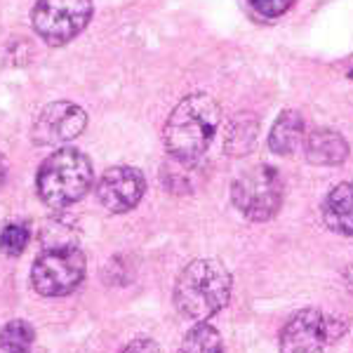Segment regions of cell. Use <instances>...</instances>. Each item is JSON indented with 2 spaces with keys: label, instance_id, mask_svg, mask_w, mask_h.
<instances>
[{
  "label": "cell",
  "instance_id": "7402d4cb",
  "mask_svg": "<svg viewBox=\"0 0 353 353\" xmlns=\"http://www.w3.org/2000/svg\"><path fill=\"white\" fill-rule=\"evenodd\" d=\"M0 353H31V349H17V346L0 344Z\"/></svg>",
  "mask_w": 353,
  "mask_h": 353
},
{
  "label": "cell",
  "instance_id": "cb8c5ba5",
  "mask_svg": "<svg viewBox=\"0 0 353 353\" xmlns=\"http://www.w3.org/2000/svg\"><path fill=\"white\" fill-rule=\"evenodd\" d=\"M351 81H353V71H351Z\"/></svg>",
  "mask_w": 353,
  "mask_h": 353
},
{
  "label": "cell",
  "instance_id": "44dd1931",
  "mask_svg": "<svg viewBox=\"0 0 353 353\" xmlns=\"http://www.w3.org/2000/svg\"><path fill=\"white\" fill-rule=\"evenodd\" d=\"M5 179H8V161H5V156L0 153V189L5 186Z\"/></svg>",
  "mask_w": 353,
  "mask_h": 353
},
{
  "label": "cell",
  "instance_id": "4fadbf2b",
  "mask_svg": "<svg viewBox=\"0 0 353 353\" xmlns=\"http://www.w3.org/2000/svg\"><path fill=\"white\" fill-rule=\"evenodd\" d=\"M259 134V121L250 113H243V116H236L229 125V132H226L224 139V149L231 156H245L254 149V141H257Z\"/></svg>",
  "mask_w": 353,
  "mask_h": 353
},
{
  "label": "cell",
  "instance_id": "ac0fdd59",
  "mask_svg": "<svg viewBox=\"0 0 353 353\" xmlns=\"http://www.w3.org/2000/svg\"><path fill=\"white\" fill-rule=\"evenodd\" d=\"M36 341V332L26 321H10L0 330V344L17 346V349H31Z\"/></svg>",
  "mask_w": 353,
  "mask_h": 353
},
{
  "label": "cell",
  "instance_id": "d6986e66",
  "mask_svg": "<svg viewBox=\"0 0 353 353\" xmlns=\"http://www.w3.org/2000/svg\"><path fill=\"white\" fill-rule=\"evenodd\" d=\"M294 0H250L254 10L261 17H269V19H276V17L285 14L290 8H292Z\"/></svg>",
  "mask_w": 353,
  "mask_h": 353
},
{
  "label": "cell",
  "instance_id": "2e32d148",
  "mask_svg": "<svg viewBox=\"0 0 353 353\" xmlns=\"http://www.w3.org/2000/svg\"><path fill=\"white\" fill-rule=\"evenodd\" d=\"M196 165L198 163L170 158V161L165 163L163 170H161V179H163V184L168 186V191L189 193L193 189V170H196Z\"/></svg>",
  "mask_w": 353,
  "mask_h": 353
},
{
  "label": "cell",
  "instance_id": "ffe728a7",
  "mask_svg": "<svg viewBox=\"0 0 353 353\" xmlns=\"http://www.w3.org/2000/svg\"><path fill=\"white\" fill-rule=\"evenodd\" d=\"M118 353H161V349H158V344L153 339H146V337H139L134 341H130L125 349H121Z\"/></svg>",
  "mask_w": 353,
  "mask_h": 353
},
{
  "label": "cell",
  "instance_id": "603a6c76",
  "mask_svg": "<svg viewBox=\"0 0 353 353\" xmlns=\"http://www.w3.org/2000/svg\"><path fill=\"white\" fill-rule=\"evenodd\" d=\"M344 278H346V285H349V290L353 292V264L346 269V273H344Z\"/></svg>",
  "mask_w": 353,
  "mask_h": 353
},
{
  "label": "cell",
  "instance_id": "7c38bea8",
  "mask_svg": "<svg viewBox=\"0 0 353 353\" xmlns=\"http://www.w3.org/2000/svg\"><path fill=\"white\" fill-rule=\"evenodd\" d=\"M304 141V118L297 111H283L269 134V149L278 156H290Z\"/></svg>",
  "mask_w": 353,
  "mask_h": 353
},
{
  "label": "cell",
  "instance_id": "8fae6325",
  "mask_svg": "<svg viewBox=\"0 0 353 353\" xmlns=\"http://www.w3.org/2000/svg\"><path fill=\"white\" fill-rule=\"evenodd\" d=\"M304 153L313 165H341L349 156V144L334 130H316L306 137Z\"/></svg>",
  "mask_w": 353,
  "mask_h": 353
},
{
  "label": "cell",
  "instance_id": "5bb4252c",
  "mask_svg": "<svg viewBox=\"0 0 353 353\" xmlns=\"http://www.w3.org/2000/svg\"><path fill=\"white\" fill-rule=\"evenodd\" d=\"M181 353H224L221 334L208 323H198L186 332L181 341Z\"/></svg>",
  "mask_w": 353,
  "mask_h": 353
},
{
  "label": "cell",
  "instance_id": "e0dca14e",
  "mask_svg": "<svg viewBox=\"0 0 353 353\" xmlns=\"http://www.w3.org/2000/svg\"><path fill=\"white\" fill-rule=\"evenodd\" d=\"M28 241H31V229L24 221H12L0 233V252L8 257H19L26 250Z\"/></svg>",
  "mask_w": 353,
  "mask_h": 353
},
{
  "label": "cell",
  "instance_id": "277c9868",
  "mask_svg": "<svg viewBox=\"0 0 353 353\" xmlns=\"http://www.w3.org/2000/svg\"><path fill=\"white\" fill-rule=\"evenodd\" d=\"M92 12V0H38L31 24L45 45L61 48L88 28Z\"/></svg>",
  "mask_w": 353,
  "mask_h": 353
},
{
  "label": "cell",
  "instance_id": "6da1fadb",
  "mask_svg": "<svg viewBox=\"0 0 353 353\" xmlns=\"http://www.w3.org/2000/svg\"><path fill=\"white\" fill-rule=\"evenodd\" d=\"M219 121V104L210 94L196 92L184 97L165 123L163 139L170 158L198 163L212 144Z\"/></svg>",
  "mask_w": 353,
  "mask_h": 353
},
{
  "label": "cell",
  "instance_id": "7a4b0ae2",
  "mask_svg": "<svg viewBox=\"0 0 353 353\" xmlns=\"http://www.w3.org/2000/svg\"><path fill=\"white\" fill-rule=\"evenodd\" d=\"M231 273L217 259H196L179 273L174 285V304L191 321H208L231 299Z\"/></svg>",
  "mask_w": 353,
  "mask_h": 353
},
{
  "label": "cell",
  "instance_id": "8992f818",
  "mask_svg": "<svg viewBox=\"0 0 353 353\" xmlns=\"http://www.w3.org/2000/svg\"><path fill=\"white\" fill-rule=\"evenodd\" d=\"M85 278V254L78 248L43 250L31 269V285L43 297H64Z\"/></svg>",
  "mask_w": 353,
  "mask_h": 353
},
{
  "label": "cell",
  "instance_id": "9c48e42d",
  "mask_svg": "<svg viewBox=\"0 0 353 353\" xmlns=\"http://www.w3.org/2000/svg\"><path fill=\"white\" fill-rule=\"evenodd\" d=\"M146 191V179L137 168L130 165H116L101 174L97 184V201L109 212L123 214L139 205Z\"/></svg>",
  "mask_w": 353,
  "mask_h": 353
},
{
  "label": "cell",
  "instance_id": "9a60e30c",
  "mask_svg": "<svg viewBox=\"0 0 353 353\" xmlns=\"http://www.w3.org/2000/svg\"><path fill=\"white\" fill-rule=\"evenodd\" d=\"M76 224L66 217H52L41 229L43 250H59V248H78L76 245Z\"/></svg>",
  "mask_w": 353,
  "mask_h": 353
},
{
  "label": "cell",
  "instance_id": "30bf717a",
  "mask_svg": "<svg viewBox=\"0 0 353 353\" xmlns=\"http://www.w3.org/2000/svg\"><path fill=\"white\" fill-rule=\"evenodd\" d=\"M323 221L330 231L353 238V184H337L323 201Z\"/></svg>",
  "mask_w": 353,
  "mask_h": 353
},
{
  "label": "cell",
  "instance_id": "5b68a950",
  "mask_svg": "<svg viewBox=\"0 0 353 353\" xmlns=\"http://www.w3.org/2000/svg\"><path fill=\"white\" fill-rule=\"evenodd\" d=\"M233 205L252 221H266L283 205V179L276 168L259 165L233 181Z\"/></svg>",
  "mask_w": 353,
  "mask_h": 353
},
{
  "label": "cell",
  "instance_id": "52a82bcc",
  "mask_svg": "<svg viewBox=\"0 0 353 353\" xmlns=\"http://www.w3.org/2000/svg\"><path fill=\"white\" fill-rule=\"evenodd\" d=\"M346 332L334 318H327L318 309L294 313L281 330V353H323L330 341Z\"/></svg>",
  "mask_w": 353,
  "mask_h": 353
},
{
  "label": "cell",
  "instance_id": "ba28073f",
  "mask_svg": "<svg viewBox=\"0 0 353 353\" xmlns=\"http://www.w3.org/2000/svg\"><path fill=\"white\" fill-rule=\"evenodd\" d=\"M88 128V113L73 101H52L38 113L31 130V139L38 146L68 144Z\"/></svg>",
  "mask_w": 353,
  "mask_h": 353
},
{
  "label": "cell",
  "instance_id": "3957f363",
  "mask_svg": "<svg viewBox=\"0 0 353 353\" xmlns=\"http://www.w3.org/2000/svg\"><path fill=\"white\" fill-rule=\"evenodd\" d=\"M92 163L78 149H59L45 158L36 176L41 201L52 210H66L92 189Z\"/></svg>",
  "mask_w": 353,
  "mask_h": 353
}]
</instances>
